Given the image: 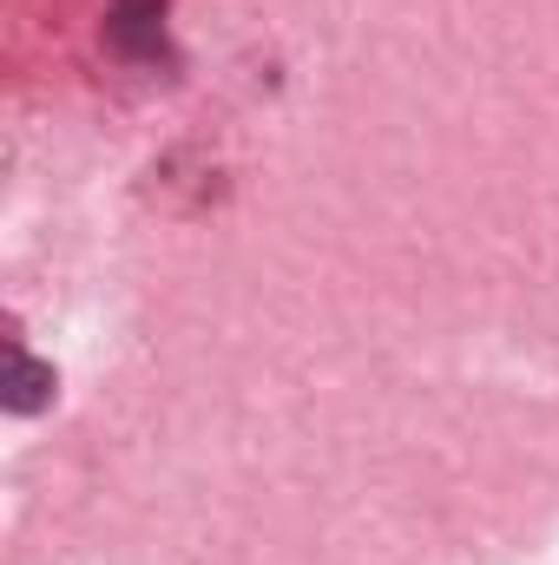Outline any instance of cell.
Here are the masks:
<instances>
[{
    "label": "cell",
    "mask_w": 559,
    "mask_h": 565,
    "mask_svg": "<svg viewBox=\"0 0 559 565\" xmlns=\"http://www.w3.org/2000/svg\"><path fill=\"white\" fill-rule=\"evenodd\" d=\"M106 46L126 60H158L165 53V0H113L106 7Z\"/></svg>",
    "instance_id": "cell-1"
},
{
    "label": "cell",
    "mask_w": 559,
    "mask_h": 565,
    "mask_svg": "<svg viewBox=\"0 0 559 565\" xmlns=\"http://www.w3.org/2000/svg\"><path fill=\"white\" fill-rule=\"evenodd\" d=\"M53 388H60V382H53V362H33L27 349L7 355V408H13V415H40V408L53 402Z\"/></svg>",
    "instance_id": "cell-2"
}]
</instances>
